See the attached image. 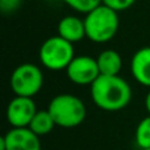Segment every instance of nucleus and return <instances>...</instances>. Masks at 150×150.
I'll list each match as a JSON object with an SVG mask.
<instances>
[{
  "label": "nucleus",
  "instance_id": "obj_1",
  "mask_svg": "<svg viewBox=\"0 0 150 150\" xmlns=\"http://www.w3.org/2000/svg\"><path fill=\"white\" fill-rule=\"evenodd\" d=\"M91 98L98 108L117 112L127 108L130 103L132 88L119 75H100L91 84Z\"/></svg>",
  "mask_w": 150,
  "mask_h": 150
},
{
  "label": "nucleus",
  "instance_id": "obj_2",
  "mask_svg": "<svg viewBox=\"0 0 150 150\" xmlns=\"http://www.w3.org/2000/svg\"><path fill=\"white\" fill-rule=\"evenodd\" d=\"M120 20L116 11L100 4L91 12L86 13V37L96 44L108 42L116 36Z\"/></svg>",
  "mask_w": 150,
  "mask_h": 150
},
{
  "label": "nucleus",
  "instance_id": "obj_3",
  "mask_svg": "<svg viewBox=\"0 0 150 150\" xmlns=\"http://www.w3.org/2000/svg\"><path fill=\"white\" fill-rule=\"evenodd\" d=\"M47 111L57 127L62 128H75L80 125L86 119L87 109L80 98L71 93H61L52 99Z\"/></svg>",
  "mask_w": 150,
  "mask_h": 150
},
{
  "label": "nucleus",
  "instance_id": "obj_4",
  "mask_svg": "<svg viewBox=\"0 0 150 150\" xmlns=\"http://www.w3.org/2000/svg\"><path fill=\"white\" fill-rule=\"evenodd\" d=\"M74 58V44L66 41L59 36L47 38L40 47V61L42 66L49 70H66Z\"/></svg>",
  "mask_w": 150,
  "mask_h": 150
},
{
  "label": "nucleus",
  "instance_id": "obj_5",
  "mask_svg": "<svg viewBox=\"0 0 150 150\" xmlns=\"http://www.w3.org/2000/svg\"><path fill=\"white\" fill-rule=\"evenodd\" d=\"M44 84V74L38 66L33 63H23L17 66L11 75V88L16 96L33 98L40 92Z\"/></svg>",
  "mask_w": 150,
  "mask_h": 150
},
{
  "label": "nucleus",
  "instance_id": "obj_6",
  "mask_svg": "<svg viewBox=\"0 0 150 150\" xmlns=\"http://www.w3.org/2000/svg\"><path fill=\"white\" fill-rule=\"evenodd\" d=\"M66 74L75 84L91 86L100 76V70L95 58L90 55H79L71 61L69 67L66 69Z\"/></svg>",
  "mask_w": 150,
  "mask_h": 150
},
{
  "label": "nucleus",
  "instance_id": "obj_7",
  "mask_svg": "<svg viewBox=\"0 0 150 150\" xmlns=\"http://www.w3.org/2000/svg\"><path fill=\"white\" fill-rule=\"evenodd\" d=\"M37 113L33 98L16 96L7 107V121L13 128H28Z\"/></svg>",
  "mask_w": 150,
  "mask_h": 150
},
{
  "label": "nucleus",
  "instance_id": "obj_8",
  "mask_svg": "<svg viewBox=\"0 0 150 150\" xmlns=\"http://www.w3.org/2000/svg\"><path fill=\"white\" fill-rule=\"evenodd\" d=\"M0 150H41V141L29 128H12L0 137Z\"/></svg>",
  "mask_w": 150,
  "mask_h": 150
},
{
  "label": "nucleus",
  "instance_id": "obj_9",
  "mask_svg": "<svg viewBox=\"0 0 150 150\" xmlns=\"http://www.w3.org/2000/svg\"><path fill=\"white\" fill-rule=\"evenodd\" d=\"M132 75L140 84L150 88V47L137 50L130 61Z\"/></svg>",
  "mask_w": 150,
  "mask_h": 150
},
{
  "label": "nucleus",
  "instance_id": "obj_10",
  "mask_svg": "<svg viewBox=\"0 0 150 150\" xmlns=\"http://www.w3.org/2000/svg\"><path fill=\"white\" fill-rule=\"evenodd\" d=\"M58 36L65 38L66 41L75 44L86 37L84 20L76 16H66L58 23L57 26Z\"/></svg>",
  "mask_w": 150,
  "mask_h": 150
},
{
  "label": "nucleus",
  "instance_id": "obj_11",
  "mask_svg": "<svg viewBox=\"0 0 150 150\" xmlns=\"http://www.w3.org/2000/svg\"><path fill=\"white\" fill-rule=\"evenodd\" d=\"M100 75H119L122 67V58L116 50H103L96 58Z\"/></svg>",
  "mask_w": 150,
  "mask_h": 150
},
{
  "label": "nucleus",
  "instance_id": "obj_12",
  "mask_svg": "<svg viewBox=\"0 0 150 150\" xmlns=\"http://www.w3.org/2000/svg\"><path fill=\"white\" fill-rule=\"evenodd\" d=\"M54 127H57L54 119L52 117L50 112L46 109V111H37V113L34 115L33 120L30 121L28 128L40 137V136H45L50 133L54 129Z\"/></svg>",
  "mask_w": 150,
  "mask_h": 150
},
{
  "label": "nucleus",
  "instance_id": "obj_13",
  "mask_svg": "<svg viewBox=\"0 0 150 150\" xmlns=\"http://www.w3.org/2000/svg\"><path fill=\"white\" fill-rule=\"evenodd\" d=\"M136 144L140 149H150V115L144 117L136 128Z\"/></svg>",
  "mask_w": 150,
  "mask_h": 150
},
{
  "label": "nucleus",
  "instance_id": "obj_14",
  "mask_svg": "<svg viewBox=\"0 0 150 150\" xmlns=\"http://www.w3.org/2000/svg\"><path fill=\"white\" fill-rule=\"evenodd\" d=\"M63 3L70 8L82 13H88L100 4H103V0H63Z\"/></svg>",
  "mask_w": 150,
  "mask_h": 150
},
{
  "label": "nucleus",
  "instance_id": "obj_15",
  "mask_svg": "<svg viewBox=\"0 0 150 150\" xmlns=\"http://www.w3.org/2000/svg\"><path fill=\"white\" fill-rule=\"evenodd\" d=\"M134 3H136V0H103L104 5L112 8V9L116 11V12L128 9V8H130Z\"/></svg>",
  "mask_w": 150,
  "mask_h": 150
},
{
  "label": "nucleus",
  "instance_id": "obj_16",
  "mask_svg": "<svg viewBox=\"0 0 150 150\" xmlns=\"http://www.w3.org/2000/svg\"><path fill=\"white\" fill-rule=\"evenodd\" d=\"M23 0H0V9L4 15H11L20 8Z\"/></svg>",
  "mask_w": 150,
  "mask_h": 150
},
{
  "label": "nucleus",
  "instance_id": "obj_17",
  "mask_svg": "<svg viewBox=\"0 0 150 150\" xmlns=\"http://www.w3.org/2000/svg\"><path fill=\"white\" fill-rule=\"evenodd\" d=\"M145 107H146V111H148V113L150 115V90H149L148 95H146V98H145Z\"/></svg>",
  "mask_w": 150,
  "mask_h": 150
},
{
  "label": "nucleus",
  "instance_id": "obj_18",
  "mask_svg": "<svg viewBox=\"0 0 150 150\" xmlns=\"http://www.w3.org/2000/svg\"><path fill=\"white\" fill-rule=\"evenodd\" d=\"M146 150H150V149H146Z\"/></svg>",
  "mask_w": 150,
  "mask_h": 150
}]
</instances>
